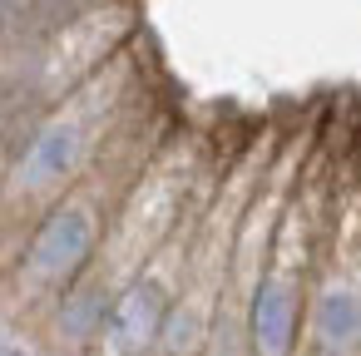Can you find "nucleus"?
<instances>
[{"instance_id": "1", "label": "nucleus", "mask_w": 361, "mask_h": 356, "mask_svg": "<svg viewBox=\"0 0 361 356\" xmlns=\"http://www.w3.org/2000/svg\"><path fill=\"white\" fill-rule=\"evenodd\" d=\"M134 94H139V85L129 75V55H114L99 75H90L65 99H55L11 159L6 203L20 213H45L75 183H85L104 164V154L119 144Z\"/></svg>"}, {"instance_id": "2", "label": "nucleus", "mask_w": 361, "mask_h": 356, "mask_svg": "<svg viewBox=\"0 0 361 356\" xmlns=\"http://www.w3.org/2000/svg\"><path fill=\"white\" fill-rule=\"evenodd\" d=\"M307 307H312L307 257L302 262H282L277 252H267L262 272L247 287V307H243L247 351L252 356H302Z\"/></svg>"}, {"instance_id": "3", "label": "nucleus", "mask_w": 361, "mask_h": 356, "mask_svg": "<svg viewBox=\"0 0 361 356\" xmlns=\"http://www.w3.org/2000/svg\"><path fill=\"white\" fill-rule=\"evenodd\" d=\"M114 292L119 287L99 267H90L80 282H70L45 307V336H50V346L65 351V356H90L99 346V336H104L109 312H114Z\"/></svg>"}, {"instance_id": "4", "label": "nucleus", "mask_w": 361, "mask_h": 356, "mask_svg": "<svg viewBox=\"0 0 361 356\" xmlns=\"http://www.w3.org/2000/svg\"><path fill=\"white\" fill-rule=\"evenodd\" d=\"M307 356H346V351H326V346H307Z\"/></svg>"}]
</instances>
